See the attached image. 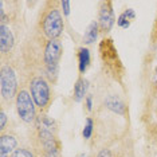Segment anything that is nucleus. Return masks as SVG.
<instances>
[{"label": "nucleus", "instance_id": "22", "mask_svg": "<svg viewBox=\"0 0 157 157\" xmlns=\"http://www.w3.org/2000/svg\"><path fill=\"white\" fill-rule=\"evenodd\" d=\"M75 157H89V156H87V153H81V155H78Z\"/></svg>", "mask_w": 157, "mask_h": 157}, {"label": "nucleus", "instance_id": "17", "mask_svg": "<svg viewBox=\"0 0 157 157\" xmlns=\"http://www.w3.org/2000/svg\"><path fill=\"white\" fill-rule=\"evenodd\" d=\"M7 121H8V117H7L4 109L2 108V110H0V132H2V133H4V130H6Z\"/></svg>", "mask_w": 157, "mask_h": 157}, {"label": "nucleus", "instance_id": "6", "mask_svg": "<svg viewBox=\"0 0 157 157\" xmlns=\"http://www.w3.org/2000/svg\"><path fill=\"white\" fill-rule=\"evenodd\" d=\"M16 112L20 120L26 124H35L38 120L36 117V105H35L33 97H31L30 91L26 89H20L15 98Z\"/></svg>", "mask_w": 157, "mask_h": 157}, {"label": "nucleus", "instance_id": "7", "mask_svg": "<svg viewBox=\"0 0 157 157\" xmlns=\"http://www.w3.org/2000/svg\"><path fill=\"white\" fill-rule=\"evenodd\" d=\"M98 26L99 31L103 34H108L112 31V28L116 23V16H114L113 3L112 2H101L99 3V11H98Z\"/></svg>", "mask_w": 157, "mask_h": 157}, {"label": "nucleus", "instance_id": "16", "mask_svg": "<svg viewBox=\"0 0 157 157\" xmlns=\"http://www.w3.org/2000/svg\"><path fill=\"white\" fill-rule=\"evenodd\" d=\"M10 157H36V155L28 148H17Z\"/></svg>", "mask_w": 157, "mask_h": 157}, {"label": "nucleus", "instance_id": "2", "mask_svg": "<svg viewBox=\"0 0 157 157\" xmlns=\"http://www.w3.org/2000/svg\"><path fill=\"white\" fill-rule=\"evenodd\" d=\"M63 55V46L60 39L46 40L43 46V75L50 83H55L59 73V60Z\"/></svg>", "mask_w": 157, "mask_h": 157}, {"label": "nucleus", "instance_id": "1", "mask_svg": "<svg viewBox=\"0 0 157 157\" xmlns=\"http://www.w3.org/2000/svg\"><path fill=\"white\" fill-rule=\"evenodd\" d=\"M65 30V20L60 11V2H44L39 12L38 31L47 40L59 39Z\"/></svg>", "mask_w": 157, "mask_h": 157}, {"label": "nucleus", "instance_id": "8", "mask_svg": "<svg viewBox=\"0 0 157 157\" xmlns=\"http://www.w3.org/2000/svg\"><path fill=\"white\" fill-rule=\"evenodd\" d=\"M15 47V35L8 24H0V55L2 60L6 59L7 55Z\"/></svg>", "mask_w": 157, "mask_h": 157}, {"label": "nucleus", "instance_id": "4", "mask_svg": "<svg viewBox=\"0 0 157 157\" xmlns=\"http://www.w3.org/2000/svg\"><path fill=\"white\" fill-rule=\"evenodd\" d=\"M19 93L16 71L13 66L7 60H2L0 66V95L2 102H12Z\"/></svg>", "mask_w": 157, "mask_h": 157}, {"label": "nucleus", "instance_id": "10", "mask_svg": "<svg viewBox=\"0 0 157 157\" xmlns=\"http://www.w3.org/2000/svg\"><path fill=\"white\" fill-rule=\"evenodd\" d=\"M105 106L113 113L120 114V116H125L126 114V105L125 102L117 95H108L105 98Z\"/></svg>", "mask_w": 157, "mask_h": 157}, {"label": "nucleus", "instance_id": "19", "mask_svg": "<svg viewBox=\"0 0 157 157\" xmlns=\"http://www.w3.org/2000/svg\"><path fill=\"white\" fill-rule=\"evenodd\" d=\"M152 89H153V93H155L156 97H157V66L155 67V71H153V77H152Z\"/></svg>", "mask_w": 157, "mask_h": 157}, {"label": "nucleus", "instance_id": "12", "mask_svg": "<svg viewBox=\"0 0 157 157\" xmlns=\"http://www.w3.org/2000/svg\"><path fill=\"white\" fill-rule=\"evenodd\" d=\"M78 69H79L81 74H85L86 70L90 66L91 62V55H90V50L87 47H79L78 48Z\"/></svg>", "mask_w": 157, "mask_h": 157}, {"label": "nucleus", "instance_id": "5", "mask_svg": "<svg viewBox=\"0 0 157 157\" xmlns=\"http://www.w3.org/2000/svg\"><path fill=\"white\" fill-rule=\"evenodd\" d=\"M99 52H101L103 65L106 66L109 73H112V75H114L116 78L122 75L124 66L118 56V51H117L112 39H109V38L102 39V42L99 43Z\"/></svg>", "mask_w": 157, "mask_h": 157}, {"label": "nucleus", "instance_id": "13", "mask_svg": "<svg viewBox=\"0 0 157 157\" xmlns=\"http://www.w3.org/2000/svg\"><path fill=\"white\" fill-rule=\"evenodd\" d=\"M134 19H136V12H134V10H133V8H128V10H125V11L121 13L118 17H117V24H118L121 28L126 30V28H129L130 23L133 22Z\"/></svg>", "mask_w": 157, "mask_h": 157}, {"label": "nucleus", "instance_id": "11", "mask_svg": "<svg viewBox=\"0 0 157 157\" xmlns=\"http://www.w3.org/2000/svg\"><path fill=\"white\" fill-rule=\"evenodd\" d=\"M89 89V81L85 77H79L74 85V101L75 102H81L82 99H85L87 97L86 93Z\"/></svg>", "mask_w": 157, "mask_h": 157}, {"label": "nucleus", "instance_id": "21", "mask_svg": "<svg viewBox=\"0 0 157 157\" xmlns=\"http://www.w3.org/2000/svg\"><path fill=\"white\" fill-rule=\"evenodd\" d=\"M85 103H86V109L90 112V110L93 109V95L89 94L86 98H85Z\"/></svg>", "mask_w": 157, "mask_h": 157}, {"label": "nucleus", "instance_id": "20", "mask_svg": "<svg viewBox=\"0 0 157 157\" xmlns=\"http://www.w3.org/2000/svg\"><path fill=\"white\" fill-rule=\"evenodd\" d=\"M97 157H113V153H112V151H110V149L105 148V149H101V151L98 152Z\"/></svg>", "mask_w": 157, "mask_h": 157}, {"label": "nucleus", "instance_id": "3", "mask_svg": "<svg viewBox=\"0 0 157 157\" xmlns=\"http://www.w3.org/2000/svg\"><path fill=\"white\" fill-rule=\"evenodd\" d=\"M28 91H30L39 112L44 113L52 101L51 87H50V82L47 81V78L43 74L33 75L28 81Z\"/></svg>", "mask_w": 157, "mask_h": 157}, {"label": "nucleus", "instance_id": "15", "mask_svg": "<svg viewBox=\"0 0 157 157\" xmlns=\"http://www.w3.org/2000/svg\"><path fill=\"white\" fill-rule=\"evenodd\" d=\"M93 130H94V121L93 118H86V124H85V128H83V132H82V136H83L85 140H89L93 134Z\"/></svg>", "mask_w": 157, "mask_h": 157}, {"label": "nucleus", "instance_id": "14", "mask_svg": "<svg viewBox=\"0 0 157 157\" xmlns=\"http://www.w3.org/2000/svg\"><path fill=\"white\" fill-rule=\"evenodd\" d=\"M98 33H99V26H98V22H91L89 24L86 33L83 35V40L86 44H93L98 38Z\"/></svg>", "mask_w": 157, "mask_h": 157}, {"label": "nucleus", "instance_id": "9", "mask_svg": "<svg viewBox=\"0 0 157 157\" xmlns=\"http://www.w3.org/2000/svg\"><path fill=\"white\" fill-rule=\"evenodd\" d=\"M17 149V138L12 133L0 134V156L10 157Z\"/></svg>", "mask_w": 157, "mask_h": 157}, {"label": "nucleus", "instance_id": "18", "mask_svg": "<svg viewBox=\"0 0 157 157\" xmlns=\"http://www.w3.org/2000/svg\"><path fill=\"white\" fill-rule=\"evenodd\" d=\"M60 7H62L63 15H65V16H69V15H70V7H71V3H70V2H67V0H63V2H60Z\"/></svg>", "mask_w": 157, "mask_h": 157}]
</instances>
